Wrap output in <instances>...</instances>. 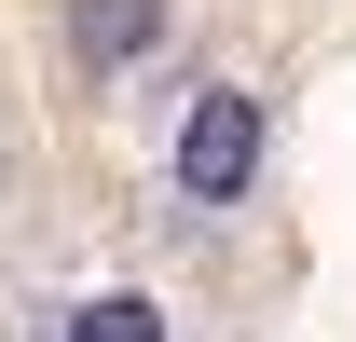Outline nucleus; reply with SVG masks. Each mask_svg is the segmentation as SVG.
<instances>
[{"mask_svg":"<svg viewBox=\"0 0 356 342\" xmlns=\"http://www.w3.org/2000/svg\"><path fill=\"white\" fill-rule=\"evenodd\" d=\"M247 178H261V96L206 83L192 110H178V192H192V206H233Z\"/></svg>","mask_w":356,"mask_h":342,"instance_id":"f257e3e1","label":"nucleus"},{"mask_svg":"<svg viewBox=\"0 0 356 342\" xmlns=\"http://www.w3.org/2000/svg\"><path fill=\"white\" fill-rule=\"evenodd\" d=\"M69 342H165V315H151L137 288H110V301H83V315H69Z\"/></svg>","mask_w":356,"mask_h":342,"instance_id":"f03ea898","label":"nucleus"},{"mask_svg":"<svg viewBox=\"0 0 356 342\" xmlns=\"http://www.w3.org/2000/svg\"><path fill=\"white\" fill-rule=\"evenodd\" d=\"M151 28H165V0H83V42L96 55H137Z\"/></svg>","mask_w":356,"mask_h":342,"instance_id":"7ed1b4c3","label":"nucleus"}]
</instances>
